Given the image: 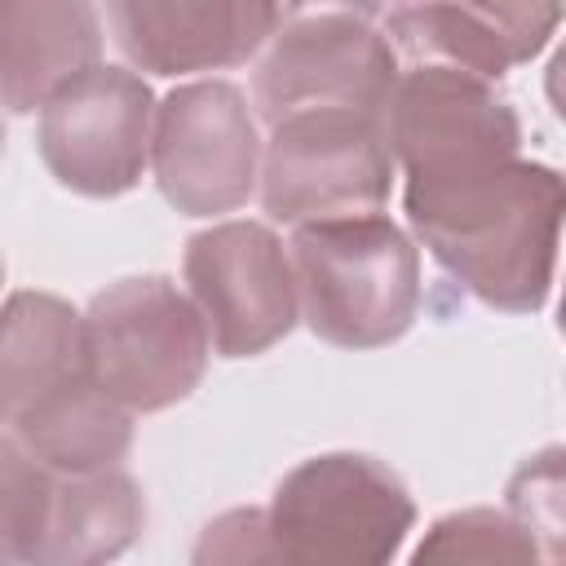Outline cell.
<instances>
[{
  "mask_svg": "<svg viewBox=\"0 0 566 566\" xmlns=\"http://www.w3.org/2000/svg\"><path fill=\"white\" fill-rule=\"evenodd\" d=\"M420 243L486 305L526 314L553 287L562 177L544 164L509 159L433 190H402Z\"/></svg>",
  "mask_w": 566,
  "mask_h": 566,
  "instance_id": "obj_1",
  "label": "cell"
},
{
  "mask_svg": "<svg viewBox=\"0 0 566 566\" xmlns=\"http://www.w3.org/2000/svg\"><path fill=\"white\" fill-rule=\"evenodd\" d=\"M296 310L340 349L398 340L420 310L416 243L380 212L301 221L287 243Z\"/></svg>",
  "mask_w": 566,
  "mask_h": 566,
  "instance_id": "obj_2",
  "label": "cell"
},
{
  "mask_svg": "<svg viewBox=\"0 0 566 566\" xmlns=\"http://www.w3.org/2000/svg\"><path fill=\"white\" fill-rule=\"evenodd\" d=\"M411 522L407 486L371 455H314L279 482L265 509L274 557L296 566L389 562Z\"/></svg>",
  "mask_w": 566,
  "mask_h": 566,
  "instance_id": "obj_3",
  "label": "cell"
},
{
  "mask_svg": "<svg viewBox=\"0 0 566 566\" xmlns=\"http://www.w3.org/2000/svg\"><path fill=\"white\" fill-rule=\"evenodd\" d=\"M88 376L128 411L181 402L208 363V327L195 301L159 274L111 283L80 314Z\"/></svg>",
  "mask_w": 566,
  "mask_h": 566,
  "instance_id": "obj_4",
  "label": "cell"
},
{
  "mask_svg": "<svg viewBox=\"0 0 566 566\" xmlns=\"http://www.w3.org/2000/svg\"><path fill=\"white\" fill-rule=\"evenodd\" d=\"M380 128L394 168H402L407 177L402 190L451 186L473 172L500 168L517 159L522 142L517 115L491 88V80L438 62H416L394 80Z\"/></svg>",
  "mask_w": 566,
  "mask_h": 566,
  "instance_id": "obj_5",
  "label": "cell"
},
{
  "mask_svg": "<svg viewBox=\"0 0 566 566\" xmlns=\"http://www.w3.org/2000/svg\"><path fill=\"white\" fill-rule=\"evenodd\" d=\"M256 177L270 221L301 226L318 217L376 212L389 195L394 155L380 115L296 111L270 124Z\"/></svg>",
  "mask_w": 566,
  "mask_h": 566,
  "instance_id": "obj_6",
  "label": "cell"
},
{
  "mask_svg": "<svg viewBox=\"0 0 566 566\" xmlns=\"http://www.w3.org/2000/svg\"><path fill=\"white\" fill-rule=\"evenodd\" d=\"M252 75V106L265 124L296 111L380 115L398 80L394 44L349 9H318L265 40Z\"/></svg>",
  "mask_w": 566,
  "mask_h": 566,
  "instance_id": "obj_7",
  "label": "cell"
},
{
  "mask_svg": "<svg viewBox=\"0 0 566 566\" xmlns=\"http://www.w3.org/2000/svg\"><path fill=\"white\" fill-rule=\"evenodd\" d=\"M150 164L177 212L212 217L248 203L261 168V137L248 97L226 80L172 88L155 106Z\"/></svg>",
  "mask_w": 566,
  "mask_h": 566,
  "instance_id": "obj_8",
  "label": "cell"
},
{
  "mask_svg": "<svg viewBox=\"0 0 566 566\" xmlns=\"http://www.w3.org/2000/svg\"><path fill=\"white\" fill-rule=\"evenodd\" d=\"M190 301L221 358H252L296 323L292 256L261 221H221L186 243Z\"/></svg>",
  "mask_w": 566,
  "mask_h": 566,
  "instance_id": "obj_9",
  "label": "cell"
},
{
  "mask_svg": "<svg viewBox=\"0 0 566 566\" xmlns=\"http://www.w3.org/2000/svg\"><path fill=\"white\" fill-rule=\"evenodd\" d=\"M155 97L124 66H88L40 106V155L49 172L88 199L124 195L150 159Z\"/></svg>",
  "mask_w": 566,
  "mask_h": 566,
  "instance_id": "obj_10",
  "label": "cell"
},
{
  "mask_svg": "<svg viewBox=\"0 0 566 566\" xmlns=\"http://www.w3.org/2000/svg\"><path fill=\"white\" fill-rule=\"evenodd\" d=\"M111 35L150 75L248 62L279 22V0H106Z\"/></svg>",
  "mask_w": 566,
  "mask_h": 566,
  "instance_id": "obj_11",
  "label": "cell"
},
{
  "mask_svg": "<svg viewBox=\"0 0 566 566\" xmlns=\"http://www.w3.org/2000/svg\"><path fill=\"white\" fill-rule=\"evenodd\" d=\"M562 0H402L385 40L411 62L460 66L482 80L531 62L557 31Z\"/></svg>",
  "mask_w": 566,
  "mask_h": 566,
  "instance_id": "obj_12",
  "label": "cell"
},
{
  "mask_svg": "<svg viewBox=\"0 0 566 566\" xmlns=\"http://www.w3.org/2000/svg\"><path fill=\"white\" fill-rule=\"evenodd\" d=\"M93 0H0V106L27 115L80 71L97 66Z\"/></svg>",
  "mask_w": 566,
  "mask_h": 566,
  "instance_id": "obj_13",
  "label": "cell"
},
{
  "mask_svg": "<svg viewBox=\"0 0 566 566\" xmlns=\"http://www.w3.org/2000/svg\"><path fill=\"white\" fill-rule=\"evenodd\" d=\"M88 376L80 314L49 292H13L0 310V420Z\"/></svg>",
  "mask_w": 566,
  "mask_h": 566,
  "instance_id": "obj_14",
  "label": "cell"
},
{
  "mask_svg": "<svg viewBox=\"0 0 566 566\" xmlns=\"http://www.w3.org/2000/svg\"><path fill=\"white\" fill-rule=\"evenodd\" d=\"M9 424L13 438L53 473L115 469L133 442V411L115 402L93 376L40 398Z\"/></svg>",
  "mask_w": 566,
  "mask_h": 566,
  "instance_id": "obj_15",
  "label": "cell"
},
{
  "mask_svg": "<svg viewBox=\"0 0 566 566\" xmlns=\"http://www.w3.org/2000/svg\"><path fill=\"white\" fill-rule=\"evenodd\" d=\"M146 522V500L137 482L119 469L62 473L53 486L49 526L35 562L49 566H93L119 557Z\"/></svg>",
  "mask_w": 566,
  "mask_h": 566,
  "instance_id": "obj_16",
  "label": "cell"
},
{
  "mask_svg": "<svg viewBox=\"0 0 566 566\" xmlns=\"http://www.w3.org/2000/svg\"><path fill=\"white\" fill-rule=\"evenodd\" d=\"M53 486V469H44L18 438H0V562H35Z\"/></svg>",
  "mask_w": 566,
  "mask_h": 566,
  "instance_id": "obj_17",
  "label": "cell"
},
{
  "mask_svg": "<svg viewBox=\"0 0 566 566\" xmlns=\"http://www.w3.org/2000/svg\"><path fill=\"white\" fill-rule=\"evenodd\" d=\"M522 562V557H539L535 535L513 517V513H495V509H464L442 517L429 539H420L416 562Z\"/></svg>",
  "mask_w": 566,
  "mask_h": 566,
  "instance_id": "obj_18",
  "label": "cell"
},
{
  "mask_svg": "<svg viewBox=\"0 0 566 566\" xmlns=\"http://www.w3.org/2000/svg\"><path fill=\"white\" fill-rule=\"evenodd\" d=\"M261 557H274L261 509H239L217 517L203 544L195 548V562H261Z\"/></svg>",
  "mask_w": 566,
  "mask_h": 566,
  "instance_id": "obj_19",
  "label": "cell"
},
{
  "mask_svg": "<svg viewBox=\"0 0 566 566\" xmlns=\"http://www.w3.org/2000/svg\"><path fill=\"white\" fill-rule=\"evenodd\" d=\"M287 4H292V9H310V4H340V9H349V13H363V18H367V13H376L385 0H287Z\"/></svg>",
  "mask_w": 566,
  "mask_h": 566,
  "instance_id": "obj_20",
  "label": "cell"
},
{
  "mask_svg": "<svg viewBox=\"0 0 566 566\" xmlns=\"http://www.w3.org/2000/svg\"><path fill=\"white\" fill-rule=\"evenodd\" d=\"M0 155H4V124H0Z\"/></svg>",
  "mask_w": 566,
  "mask_h": 566,
  "instance_id": "obj_21",
  "label": "cell"
},
{
  "mask_svg": "<svg viewBox=\"0 0 566 566\" xmlns=\"http://www.w3.org/2000/svg\"><path fill=\"white\" fill-rule=\"evenodd\" d=\"M0 279H4V265H0Z\"/></svg>",
  "mask_w": 566,
  "mask_h": 566,
  "instance_id": "obj_22",
  "label": "cell"
}]
</instances>
